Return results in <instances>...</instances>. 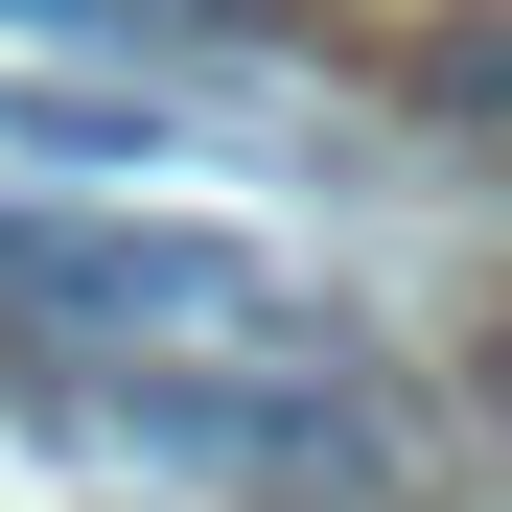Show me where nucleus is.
I'll return each mask as SVG.
<instances>
[{
	"mask_svg": "<svg viewBox=\"0 0 512 512\" xmlns=\"http://www.w3.org/2000/svg\"><path fill=\"white\" fill-rule=\"evenodd\" d=\"M0 280H24L47 326H163V350H280V256L233 233H0Z\"/></svg>",
	"mask_w": 512,
	"mask_h": 512,
	"instance_id": "f257e3e1",
	"label": "nucleus"
}]
</instances>
